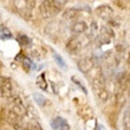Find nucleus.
<instances>
[{"instance_id": "6ab92c4d", "label": "nucleus", "mask_w": 130, "mask_h": 130, "mask_svg": "<svg viewBox=\"0 0 130 130\" xmlns=\"http://www.w3.org/2000/svg\"><path fill=\"white\" fill-rule=\"evenodd\" d=\"M96 32H97V24L95 21H92L91 25H90V36L91 37H96Z\"/></svg>"}, {"instance_id": "f03ea898", "label": "nucleus", "mask_w": 130, "mask_h": 130, "mask_svg": "<svg viewBox=\"0 0 130 130\" xmlns=\"http://www.w3.org/2000/svg\"><path fill=\"white\" fill-rule=\"evenodd\" d=\"M66 1H57V0H50V1H43L39 5V11L41 13V17L51 18L55 17L56 14L60 12Z\"/></svg>"}, {"instance_id": "f3484780", "label": "nucleus", "mask_w": 130, "mask_h": 130, "mask_svg": "<svg viewBox=\"0 0 130 130\" xmlns=\"http://www.w3.org/2000/svg\"><path fill=\"white\" fill-rule=\"evenodd\" d=\"M53 58H55V60H56V63L60 66V68H66V64H65V62H64V59L62 58V56H59V55H57V53H53Z\"/></svg>"}, {"instance_id": "0eeeda50", "label": "nucleus", "mask_w": 130, "mask_h": 130, "mask_svg": "<svg viewBox=\"0 0 130 130\" xmlns=\"http://www.w3.org/2000/svg\"><path fill=\"white\" fill-rule=\"evenodd\" d=\"M96 14L101 19H103V20L109 21L112 18L113 11L109 5H101V6H98L96 8Z\"/></svg>"}, {"instance_id": "2eb2a0df", "label": "nucleus", "mask_w": 130, "mask_h": 130, "mask_svg": "<svg viewBox=\"0 0 130 130\" xmlns=\"http://www.w3.org/2000/svg\"><path fill=\"white\" fill-rule=\"evenodd\" d=\"M0 38L1 39H10V38H12V33L10 32L8 28L1 27L0 28Z\"/></svg>"}, {"instance_id": "9d476101", "label": "nucleus", "mask_w": 130, "mask_h": 130, "mask_svg": "<svg viewBox=\"0 0 130 130\" xmlns=\"http://www.w3.org/2000/svg\"><path fill=\"white\" fill-rule=\"evenodd\" d=\"M88 30V25L85 24V21L83 20H77L75 21L71 26V31L75 34H82Z\"/></svg>"}, {"instance_id": "dca6fc26", "label": "nucleus", "mask_w": 130, "mask_h": 130, "mask_svg": "<svg viewBox=\"0 0 130 130\" xmlns=\"http://www.w3.org/2000/svg\"><path fill=\"white\" fill-rule=\"evenodd\" d=\"M77 13H78V11L76 10V8H69V10L64 13V18H68V19H73V18L77 17Z\"/></svg>"}, {"instance_id": "39448f33", "label": "nucleus", "mask_w": 130, "mask_h": 130, "mask_svg": "<svg viewBox=\"0 0 130 130\" xmlns=\"http://www.w3.org/2000/svg\"><path fill=\"white\" fill-rule=\"evenodd\" d=\"M82 46H83L82 41H80V39L77 37L70 38L69 41L66 43V50H68V52L72 56L78 55L79 52L82 51Z\"/></svg>"}, {"instance_id": "f257e3e1", "label": "nucleus", "mask_w": 130, "mask_h": 130, "mask_svg": "<svg viewBox=\"0 0 130 130\" xmlns=\"http://www.w3.org/2000/svg\"><path fill=\"white\" fill-rule=\"evenodd\" d=\"M93 75L91 77V85L95 91V95L102 103H106L109 98V92L105 86V76L99 68H93Z\"/></svg>"}, {"instance_id": "aec40b11", "label": "nucleus", "mask_w": 130, "mask_h": 130, "mask_svg": "<svg viewBox=\"0 0 130 130\" xmlns=\"http://www.w3.org/2000/svg\"><path fill=\"white\" fill-rule=\"evenodd\" d=\"M127 63H128V65L130 66V52H129V55H128V57H127Z\"/></svg>"}, {"instance_id": "6e6552de", "label": "nucleus", "mask_w": 130, "mask_h": 130, "mask_svg": "<svg viewBox=\"0 0 130 130\" xmlns=\"http://www.w3.org/2000/svg\"><path fill=\"white\" fill-rule=\"evenodd\" d=\"M50 125H51L52 130H70V125H69L68 121L60 116L52 118Z\"/></svg>"}, {"instance_id": "7ed1b4c3", "label": "nucleus", "mask_w": 130, "mask_h": 130, "mask_svg": "<svg viewBox=\"0 0 130 130\" xmlns=\"http://www.w3.org/2000/svg\"><path fill=\"white\" fill-rule=\"evenodd\" d=\"M8 111L12 112L15 116L20 117V118H24L27 115V109L25 106L24 102L20 97H14L12 101H11L10 108H8Z\"/></svg>"}, {"instance_id": "1a4fd4ad", "label": "nucleus", "mask_w": 130, "mask_h": 130, "mask_svg": "<svg viewBox=\"0 0 130 130\" xmlns=\"http://www.w3.org/2000/svg\"><path fill=\"white\" fill-rule=\"evenodd\" d=\"M95 68V62L92 58L86 57V58H82L78 60V69L83 73H89L90 71H92Z\"/></svg>"}, {"instance_id": "f8f14e48", "label": "nucleus", "mask_w": 130, "mask_h": 130, "mask_svg": "<svg viewBox=\"0 0 130 130\" xmlns=\"http://www.w3.org/2000/svg\"><path fill=\"white\" fill-rule=\"evenodd\" d=\"M33 99H34V102L37 103L39 106H44L45 104H46V98H45L41 93L34 92L33 93Z\"/></svg>"}, {"instance_id": "423d86ee", "label": "nucleus", "mask_w": 130, "mask_h": 130, "mask_svg": "<svg viewBox=\"0 0 130 130\" xmlns=\"http://www.w3.org/2000/svg\"><path fill=\"white\" fill-rule=\"evenodd\" d=\"M113 36H115V33H113V31L111 30L110 27H106V26H103L102 28H101V31H99L98 36H97V40L99 41V44H108V43H110V41L112 40Z\"/></svg>"}, {"instance_id": "ddd939ff", "label": "nucleus", "mask_w": 130, "mask_h": 130, "mask_svg": "<svg viewBox=\"0 0 130 130\" xmlns=\"http://www.w3.org/2000/svg\"><path fill=\"white\" fill-rule=\"evenodd\" d=\"M21 64H23V68H24L26 71H30L31 69L34 68L33 62H32L30 58H27V57H24V58H23V60H21Z\"/></svg>"}, {"instance_id": "20e7f679", "label": "nucleus", "mask_w": 130, "mask_h": 130, "mask_svg": "<svg viewBox=\"0 0 130 130\" xmlns=\"http://www.w3.org/2000/svg\"><path fill=\"white\" fill-rule=\"evenodd\" d=\"M12 82L7 77H0V97L3 98H10L12 96Z\"/></svg>"}, {"instance_id": "a211bd4d", "label": "nucleus", "mask_w": 130, "mask_h": 130, "mask_svg": "<svg viewBox=\"0 0 130 130\" xmlns=\"http://www.w3.org/2000/svg\"><path fill=\"white\" fill-rule=\"evenodd\" d=\"M21 130H43L40 127V124H37V123H30L27 125L23 127Z\"/></svg>"}, {"instance_id": "4468645a", "label": "nucleus", "mask_w": 130, "mask_h": 130, "mask_svg": "<svg viewBox=\"0 0 130 130\" xmlns=\"http://www.w3.org/2000/svg\"><path fill=\"white\" fill-rule=\"evenodd\" d=\"M18 41H19V44L21 46H28V45H31V38H28L25 34H20L18 37Z\"/></svg>"}, {"instance_id": "412c9836", "label": "nucleus", "mask_w": 130, "mask_h": 130, "mask_svg": "<svg viewBox=\"0 0 130 130\" xmlns=\"http://www.w3.org/2000/svg\"><path fill=\"white\" fill-rule=\"evenodd\" d=\"M96 130H101V125H98V127L96 128Z\"/></svg>"}, {"instance_id": "9b49d317", "label": "nucleus", "mask_w": 130, "mask_h": 130, "mask_svg": "<svg viewBox=\"0 0 130 130\" xmlns=\"http://www.w3.org/2000/svg\"><path fill=\"white\" fill-rule=\"evenodd\" d=\"M123 130H130V106L124 110L123 113Z\"/></svg>"}]
</instances>
